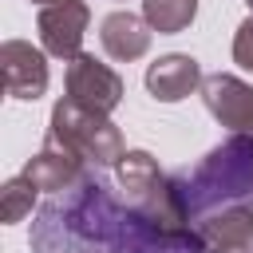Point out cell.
<instances>
[{"instance_id":"1","label":"cell","mask_w":253,"mask_h":253,"mask_svg":"<svg viewBox=\"0 0 253 253\" xmlns=\"http://www.w3.org/2000/svg\"><path fill=\"white\" fill-rule=\"evenodd\" d=\"M32 253H206L194 225H170L138 206H123L95 170L36 210Z\"/></svg>"},{"instance_id":"2","label":"cell","mask_w":253,"mask_h":253,"mask_svg":"<svg viewBox=\"0 0 253 253\" xmlns=\"http://www.w3.org/2000/svg\"><path fill=\"white\" fill-rule=\"evenodd\" d=\"M174 182L190 221L225 206H249L253 202V134H229L198 166L174 174Z\"/></svg>"},{"instance_id":"3","label":"cell","mask_w":253,"mask_h":253,"mask_svg":"<svg viewBox=\"0 0 253 253\" xmlns=\"http://www.w3.org/2000/svg\"><path fill=\"white\" fill-rule=\"evenodd\" d=\"M51 142L67 146L71 154H79L91 170H107V166H119V158L126 154L123 146V130L111 123V115H99V111H87L79 103H71L67 95L51 107V119H47V134Z\"/></svg>"},{"instance_id":"4","label":"cell","mask_w":253,"mask_h":253,"mask_svg":"<svg viewBox=\"0 0 253 253\" xmlns=\"http://www.w3.org/2000/svg\"><path fill=\"white\" fill-rule=\"evenodd\" d=\"M91 24V8L87 0H55L43 4L36 16V32H40V47L63 63H71L75 55H83V36Z\"/></svg>"},{"instance_id":"5","label":"cell","mask_w":253,"mask_h":253,"mask_svg":"<svg viewBox=\"0 0 253 253\" xmlns=\"http://www.w3.org/2000/svg\"><path fill=\"white\" fill-rule=\"evenodd\" d=\"M63 83H67V99L79 103V107H87V111L111 115V111L123 103V75H119L115 67H107L103 59L87 55V51L67 63Z\"/></svg>"},{"instance_id":"6","label":"cell","mask_w":253,"mask_h":253,"mask_svg":"<svg viewBox=\"0 0 253 253\" xmlns=\"http://www.w3.org/2000/svg\"><path fill=\"white\" fill-rule=\"evenodd\" d=\"M202 103L206 111L229 130V134H253V87L241 75L213 71L202 79Z\"/></svg>"},{"instance_id":"7","label":"cell","mask_w":253,"mask_h":253,"mask_svg":"<svg viewBox=\"0 0 253 253\" xmlns=\"http://www.w3.org/2000/svg\"><path fill=\"white\" fill-rule=\"evenodd\" d=\"M0 71H4V87L12 99L20 103H36L47 91V51L32 47L28 40H4L0 43Z\"/></svg>"},{"instance_id":"8","label":"cell","mask_w":253,"mask_h":253,"mask_svg":"<svg viewBox=\"0 0 253 253\" xmlns=\"http://www.w3.org/2000/svg\"><path fill=\"white\" fill-rule=\"evenodd\" d=\"M87 174H91V166H87L79 154H71L67 146L51 142V138H43V146L24 162V178H28L36 190L51 194V198L63 194V190H71V186H79Z\"/></svg>"},{"instance_id":"9","label":"cell","mask_w":253,"mask_h":253,"mask_svg":"<svg viewBox=\"0 0 253 253\" xmlns=\"http://www.w3.org/2000/svg\"><path fill=\"white\" fill-rule=\"evenodd\" d=\"M202 63L194 59V55H186V51H170V55H158L150 67H146V91H150V99H158V103H182V99H190L194 91H202Z\"/></svg>"},{"instance_id":"10","label":"cell","mask_w":253,"mask_h":253,"mask_svg":"<svg viewBox=\"0 0 253 253\" xmlns=\"http://www.w3.org/2000/svg\"><path fill=\"white\" fill-rule=\"evenodd\" d=\"M202 241L217 253H253V206H225L194 221Z\"/></svg>"},{"instance_id":"11","label":"cell","mask_w":253,"mask_h":253,"mask_svg":"<svg viewBox=\"0 0 253 253\" xmlns=\"http://www.w3.org/2000/svg\"><path fill=\"white\" fill-rule=\"evenodd\" d=\"M150 36H154V28L142 20V16H134V12H111V16H103V24H99V43H103V51L111 55V59H119V63H134V59H142L146 51H150Z\"/></svg>"},{"instance_id":"12","label":"cell","mask_w":253,"mask_h":253,"mask_svg":"<svg viewBox=\"0 0 253 253\" xmlns=\"http://www.w3.org/2000/svg\"><path fill=\"white\" fill-rule=\"evenodd\" d=\"M115 182H119L126 206H138V210H142V206L166 186V174L158 170V162H154L150 150H126V154L119 158V166H115Z\"/></svg>"},{"instance_id":"13","label":"cell","mask_w":253,"mask_h":253,"mask_svg":"<svg viewBox=\"0 0 253 253\" xmlns=\"http://www.w3.org/2000/svg\"><path fill=\"white\" fill-rule=\"evenodd\" d=\"M142 20L158 36H178L198 20V0H142Z\"/></svg>"},{"instance_id":"14","label":"cell","mask_w":253,"mask_h":253,"mask_svg":"<svg viewBox=\"0 0 253 253\" xmlns=\"http://www.w3.org/2000/svg\"><path fill=\"white\" fill-rule=\"evenodd\" d=\"M36 186L24 178V174H16V178H8L4 186H0V217H4V225H16V221H24L32 210H36Z\"/></svg>"},{"instance_id":"15","label":"cell","mask_w":253,"mask_h":253,"mask_svg":"<svg viewBox=\"0 0 253 253\" xmlns=\"http://www.w3.org/2000/svg\"><path fill=\"white\" fill-rule=\"evenodd\" d=\"M233 63L241 67V71H253V12L237 24V32H233Z\"/></svg>"},{"instance_id":"16","label":"cell","mask_w":253,"mask_h":253,"mask_svg":"<svg viewBox=\"0 0 253 253\" xmlns=\"http://www.w3.org/2000/svg\"><path fill=\"white\" fill-rule=\"evenodd\" d=\"M32 4H40V8H43V4H55V0H32Z\"/></svg>"},{"instance_id":"17","label":"cell","mask_w":253,"mask_h":253,"mask_svg":"<svg viewBox=\"0 0 253 253\" xmlns=\"http://www.w3.org/2000/svg\"><path fill=\"white\" fill-rule=\"evenodd\" d=\"M245 4H249V12H253V0H245Z\"/></svg>"},{"instance_id":"18","label":"cell","mask_w":253,"mask_h":253,"mask_svg":"<svg viewBox=\"0 0 253 253\" xmlns=\"http://www.w3.org/2000/svg\"><path fill=\"white\" fill-rule=\"evenodd\" d=\"M206 253H217V249H206Z\"/></svg>"}]
</instances>
